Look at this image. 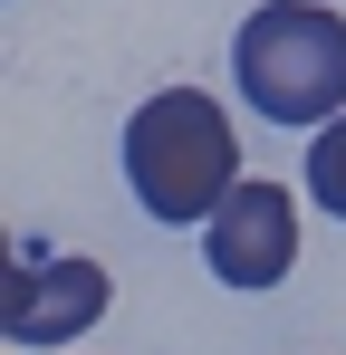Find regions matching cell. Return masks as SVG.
<instances>
[{
	"label": "cell",
	"mask_w": 346,
	"mask_h": 355,
	"mask_svg": "<svg viewBox=\"0 0 346 355\" xmlns=\"http://www.w3.org/2000/svg\"><path fill=\"white\" fill-rule=\"evenodd\" d=\"M231 77L270 125H337L346 116V19L327 0H260L231 39Z\"/></svg>",
	"instance_id": "6da1fadb"
},
{
	"label": "cell",
	"mask_w": 346,
	"mask_h": 355,
	"mask_svg": "<svg viewBox=\"0 0 346 355\" xmlns=\"http://www.w3.org/2000/svg\"><path fill=\"white\" fill-rule=\"evenodd\" d=\"M125 173H135V202L154 221H212L240 182V144H231V116L202 96V87H164L145 96L135 125H125Z\"/></svg>",
	"instance_id": "7a4b0ae2"
},
{
	"label": "cell",
	"mask_w": 346,
	"mask_h": 355,
	"mask_svg": "<svg viewBox=\"0 0 346 355\" xmlns=\"http://www.w3.org/2000/svg\"><path fill=\"white\" fill-rule=\"evenodd\" d=\"M115 279L77 250H19L10 259V297H0V336L10 346H67L77 327L106 317Z\"/></svg>",
	"instance_id": "3957f363"
},
{
	"label": "cell",
	"mask_w": 346,
	"mask_h": 355,
	"mask_svg": "<svg viewBox=\"0 0 346 355\" xmlns=\"http://www.w3.org/2000/svg\"><path fill=\"white\" fill-rule=\"evenodd\" d=\"M202 259H212V279L222 288H279L288 259H298V202H288L279 182H231V202L202 221Z\"/></svg>",
	"instance_id": "277c9868"
},
{
	"label": "cell",
	"mask_w": 346,
	"mask_h": 355,
	"mask_svg": "<svg viewBox=\"0 0 346 355\" xmlns=\"http://www.w3.org/2000/svg\"><path fill=\"white\" fill-rule=\"evenodd\" d=\"M298 173H308V202H318L327 221H346V116L318 125V144H308V164H298Z\"/></svg>",
	"instance_id": "5b68a950"
}]
</instances>
